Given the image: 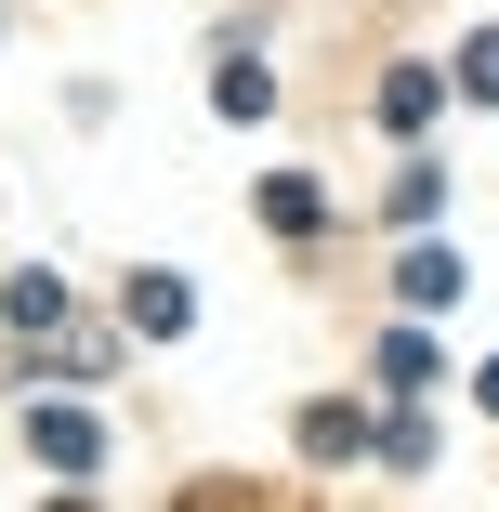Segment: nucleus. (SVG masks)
I'll list each match as a JSON object with an SVG mask.
<instances>
[{"label": "nucleus", "instance_id": "obj_1", "mask_svg": "<svg viewBox=\"0 0 499 512\" xmlns=\"http://www.w3.org/2000/svg\"><path fill=\"white\" fill-rule=\"evenodd\" d=\"M27 447H40L53 473H92V421H79V407H40V421H27Z\"/></svg>", "mask_w": 499, "mask_h": 512}, {"label": "nucleus", "instance_id": "obj_2", "mask_svg": "<svg viewBox=\"0 0 499 512\" xmlns=\"http://www.w3.org/2000/svg\"><path fill=\"white\" fill-rule=\"evenodd\" d=\"M263 224H276V237H316V224H329V197L289 171V184H263Z\"/></svg>", "mask_w": 499, "mask_h": 512}, {"label": "nucleus", "instance_id": "obj_3", "mask_svg": "<svg viewBox=\"0 0 499 512\" xmlns=\"http://www.w3.org/2000/svg\"><path fill=\"white\" fill-rule=\"evenodd\" d=\"M381 132H434V79H421V66L381 79Z\"/></svg>", "mask_w": 499, "mask_h": 512}, {"label": "nucleus", "instance_id": "obj_4", "mask_svg": "<svg viewBox=\"0 0 499 512\" xmlns=\"http://www.w3.org/2000/svg\"><path fill=\"white\" fill-rule=\"evenodd\" d=\"M184 316H197V302H184V276H132V329H158V342H171Z\"/></svg>", "mask_w": 499, "mask_h": 512}, {"label": "nucleus", "instance_id": "obj_5", "mask_svg": "<svg viewBox=\"0 0 499 512\" xmlns=\"http://www.w3.org/2000/svg\"><path fill=\"white\" fill-rule=\"evenodd\" d=\"M263 106H276V79H263V66L237 53V66H224V119H263Z\"/></svg>", "mask_w": 499, "mask_h": 512}, {"label": "nucleus", "instance_id": "obj_6", "mask_svg": "<svg viewBox=\"0 0 499 512\" xmlns=\"http://www.w3.org/2000/svg\"><path fill=\"white\" fill-rule=\"evenodd\" d=\"M460 92H486V106H499V40H473V53H460Z\"/></svg>", "mask_w": 499, "mask_h": 512}]
</instances>
